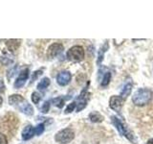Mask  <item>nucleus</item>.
<instances>
[{"label": "nucleus", "instance_id": "obj_2", "mask_svg": "<svg viewBox=\"0 0 153 144\" xmlns=\"http://www.w3.org/2000/svg\"><path fill=\"white\" fill-rule=\"evenodd\" d=\"M111 122L115 126V128L117 129V131L119 132V134H121V136H123L133 144L138 143L137 137L135 136V134H133V132L126 126V124L124 123V121H123L121 118L114 115V116H111Z\"/></svg>", "mask_w": 153, "mask_h": 144}, {"label": "nucleus", "instance_id": "obj_28", "mask_svg": "<svg viewBox=\"0 0 153 144\" xmlns=\"http://www.w3.org/2000/svg\"><path fill=\"white\" fill-rule=\"evenodd\" d=\"M2 104H3V98L1 97V96H0V107L2 106Z\"/></svg>", "mask_w": 153, "mask_h": 144}, {"label": "nucleus", "instance_id": "obj_25", "mask_svg": "<svg viewBox=\"0 0 153 144\" xmlns=\"http://www.w3.org/2000/svg\"><path fill=\"white\" fill-rule=\"evenodd\" d=\"M41 74H42V70H37V71H36L35 73H33V75L32 76V81L33 82L38 77V75H41Z\"/></svg>", "mask_w": 153, "mask_h": 144}, {"label": "nucleus", "instance_id": "obj_4", "mask_svg": "<svg viewBox=\"0 0 153 144\" xmlns=\"http://www.w3.org/2000/svg\"><path fill=\"white\" fill-rule=\"evenodd\" d=\"M75 138V132L71 128H65L59 131L55 136V140L60 144H68Z\"/></svg>", "mask_w": 153, "mask_h": 144}, {"label": "nucleus", "instance_id": "obj_19", "mask_svg": "<svg viewBox=\"0 0 153 144\" xmlns=\"http://www.w3.org/2000/svg\"><path fill=\"white\" fill-rule=\"evenodd\" d=\"M51 102L54 104L55 106H56L57 108L61 109L62 107L64 106V99L62 97H56V98H54L51 100Z\"/></svg>", "mask_w": 153, "mask_h": 144}, {"label": "nucleus", "instance_id": "obj_24", "mask_svg": "<svg viewBox=\"0 0 153 144\" xmlns=\"http://www.w3.org/2000/svg\"><path fill=\"white\" fill-rule=\"evenodd\" d=\"M0 144H8V139L6 136L0 133Z\"/></svg>", "mask_w": 153, "mask_h": 144}, {"label": "nucleus", "instance_id": "obj_1", "mask_svg": "<svg viewBox=\"0 0 153 144\" xmlns=\"http://www.w3.org/2000/svg\"><path fill=\"white\" fill-rule=\"evenodd\" d=\"M9 104L19 110L21 112L25 113L26 115H33V108L31 104H29L25 98L20 94H13L9 97Z\"/></svg>", "mask_w": 153, "mask_h": 144}, {"label": "nucleus", "instance_id": "obj_16", "mask_svg": "<svg viewBox=\"0 0 153 144\" xmlns=\"http://www.w3.org/2000/svg\"><path fill=\"white\" fill-rule=\"evenodd\" d=\"M131 90H132V84L131 83H127L126 86H123V88L121 95H120V96H121L123 100H126L127 98V96L130 95Z\"/></svg>", "mask_w": 153, "mask_h": 144}, {"label": "nucleus", "instance_id": "obj_9", "mask_svg": "<svg viewBox=\"0 0 153 144\" xmlns=\"http://www.w3.org/2000/svg\"><path fill=\"white\" fill-rule=\"evenodd\" d=\"M29 74H30V71H29V68H25L23 69L19 75L17 76V78L16 80L13 84L14 88H20L22 86L25 85V83L27 82L28 78H29Z\"/></svg>", "mask_w": 153, "mask_h": 144}, {"label": "nucleus", "instance_id": "obj_17", "mask_svg": "<svg viewBox=\"0 0 153 144\" xmlns=\"http://www.w3.org/2000/svg\"><path fill=\"white\" fill-rule=\"evenodd\" d=\"M110 81H111V73H110L109 71H107V72H105L102 76V80L100 82V86H102V88L107 86L110 83Z\"/></svg>", "mask_w": 153, "mask_h": 144}, {"label": "nucleus", "instance_id": "obj_3", "mask_svg": "<svg viewBox=\"0 0 153 144\" xmlns=\"http://www.w3.org/2000/svg\"><path fill=\"white\" fill-rule=\"evenodd\" d=\"M152 98V92L148 88H139L132 96V102L135 106L143 107L150 102Z\"/></svg>", "mask_w": 153, "mask_h": 144}, {"label": "nucleus", "instance_id": "obj_15", "mask_svg": "<svg viewBox=\"0 0 153 144\" xmlns=\"http://www.w3.org/2000/svg\"><path fill=\"white\" fill-rule=\"evenodd\" d=\"M89 119L93 123H100L103 120V116L99 112H92L89 114Z\"/></svg>", "mask_w": 153, "mask_h": 144}, {"label": "nucleus", "instance_id": "obj_27", "mask_svg": "<svg viewBox=\"0 0 153 144\" xmlns=\"http://www.w3.org/2000/svg\"><path fill=\"white\" fill-rule=\"evenodd\" d=\"M146 144H153V138H150L149 140L146 142Z\"/></svg>", "mask_w": 153, "mask_h": 144}, {"label": "nucleus", "instance_id": "obj_7", "mask_svg": "<svg viewBox=\"0 0 153 144\" xmlns=\"http://www.w3.org/2000/svg\"><path fill=\"white\" fill-rule=\"evenodd\" d=\"M124 100L118 95H113L111 98L109 99V107L111 110H113L114 112H120L123 106Z\"/></svg>", "mask_w": 153, "mask_h": 144}, {"label": "nucleus", "instance_id": "obj_26", "mask_svg": "<svg viewBox=\"0 0 153 144\" xmlns=\"http://www.w3.org/2000/svg\"><path fill=\"white\" fill-rule=\"evenodd\" d=\"M5 89H6V86H5V84L2 80H0V93L4 92Z\"/></svg>", "mask_w": 153, "mask_h": 144}, {"label": "nucleus", "instance_id": "obj_13", "mask_svg": "<svg viewBox=\"0 0 153 144\" xmlns=\"http://www.w3.org/2000/svg\"><path fill=\"white\" fill-rule=\"evenodd\" d=\"M20 40H7L6 45L8 47V49L10 50V52H13L14 50L17 49V47L20 45Z\"/></svg>", "mask_w": 153, "mask_h": 144}, {"label": "nucleus", "instance_id": "obj_23", "mask_svg": "<svg viewBox=\"0 0 153 144\" xmlns=\"http://www.w3.org/2000/svg\"><path fill=\"white\" fill-rule=\"evenodd\" d=\"M50 101H46V102H44V104L42 105V107H41V112L43 113H46L48 112V110H49L50 109Z\"/></svg>", "mask_w": 153, "mask_h": 144}, {"label": "nucleus", "instance_id": "obj_5", "mask_svg": "<svg viewBox=\"0 0 153 144\" xmlns=\"http://www.w3.org/2000/svg\"><path fill=\"white\" fill-rule=\"evenodd\" d=\"M84 49L80 45H75L67 51V58L71 62H81L84 59Z\"/></svg>", "mask_w": 153, "mask_h": 144}, {"label": "nucleus", "instance_id": "obj_20", "mask_svg": "<svg viewBox=\"0 0 153 144\" xmlns=\"http://www.w3.org/2000/svg\"><path fill=\"white\" fill-rule=\"evenodd\" d=\"M44 130H45V127H44V124H43V123L36 125V126L35 127L36 136H40V134H42L43 132H44Z\"/></svg>", "mask_w": 153, "mask_h": 144}, {"label": "nucleus", "instance_id": "obj_18", "mask_svg": "<svg viewBox=\"0 0 153 144\" xmlns=\"http://www.w3.org/2000/svg\"><path fill=\"white\" fill-rule=\"evenodd\" d=\"M50 83H51L50 79L47 78V77H45V78H43L42 80H40V82L38 83L37 88L39 90H44V89H46L48 88V86H49Z\"/></svg>", "mask_w": 153, "mask_h": 144}, {"label": "nucleus", "instance_id": "obj_14", "mask_svg": "<svg viewBox=\"0 0 153 144\" xmlns=\"http://www.w3.org/2000/svg\"><path fill=\"white\" fill-rule=\"evenodd\" d=\"M13 62V56L11 54V52L4 51L3 55L1 56V62L4 64H10Z\"/></svg>", "mask_w": 153, "mask_h": 144}, {"label": "nucleus", "instance_id": "obj_8", "mask_svg": "<svg viewBox=\"0 0 153 144\" xmlns=\"http://www.w3.org/2000/svg\"><path fill=\"white\" fill-rule=\"evenodd\" d=\"M64 47L63 45L61 44L59 42H55V43H52V44L48 47V50H47V56L50 58V59H53L56 56H59L60 53L63 51Z\"/></svg>", "mask_w": 153, "mask_h": 144}, {"label": "nucleus", "instance_id": "obj_12", "mask_svg": "<svg viewBox=\"0 0 153 144\" xmlns=\"http://www.w3.org/2000/svg\"><path fill=\"white\" fill-rule=\"evenodd\" d=\"M108 48H109V45H108V42L106 41L104 43V44L100 48V50L98 52V60H97V64H102V62L103 60V58H104V54H105V52H106L108 50Z\"/></svg>", "mask_w": 153, "mask_h": 144}, {"label": "nucleus", "instance_id": "obj_21", "mask_svg": "<svg viewBox=\"0 0 153 144\" xmlns=\"http://www.w3.org/2000/svg\"><path fill=\"white\" fill-rule=\"evenodd\" d=\"M41 100V95L37 92V91H35L32 94V101L33 104H38V102Z\"/></svg>", "mask_w": 153, "mask_h": 144}, {"label": "nucleus", "instance_id": "obj_22", "mask_svg": "<svg viewBox=\"0 0 153 144\" xmlns=\"http://www.w3.org/2000/svg\"><path fill=\"white\" fill-rule=\"evenodd\" d=\"M76 109V102L74 101V102H72L71 104H69L68 106L66 107L65 109V113H70L72 112H74V110Z\"/></svg>", "mask_w": 153, "mask_h": 144}, {"label": "nucleus", "instance_id": "obj_10", "mask_svg": "<svg viewBox=\"0 0 153 144\" xmlns=\"http://www.w3.org/2000/svg\"><path fill=\"white\" fill-rule=\"evenodd\" d=\"M71 79H72V75H71L70 72L67 71V70H63V71L59 72L56 76L57 84L61 86H64L68 85L71 82Z\"/></svg>", "mask_w": 153, "mask_h": 144}, {"label": "nucleus", "instance_id": "obj_6", "mask_svg": "<svg viewBox=\"0 0 153 144\" xmlns=\"http://www.w3.org/2000/svg\"><path fill=\"white\" fill-rule=\"evenodd\" d=\"M88 85H89V83L84 88V89L80 92L79 98H78V101H76V112H80V110H82L86 106H87V102L89 99V93L87 91Z\"/></svg>", "mask_w": 153, "mask_h": 144}, {"label": "nucleus", "instance_id": "obj_11", "mask_svg": "<svg viewBox=\"0 0 153 144\" xmlns=\"http://www.w3.org/2000/svg\"><path fill=\"white\" fill-rule=\"evenodd\" d=\"M33 136H36L35 134V127H33L32 125H28L22 131V139L23 140H30L33 138Z\"/></svg>", "mask_w": 153, "mask_h": 144}]
</instances>
